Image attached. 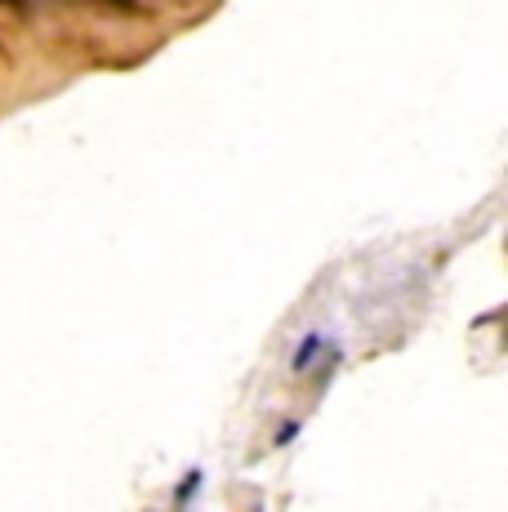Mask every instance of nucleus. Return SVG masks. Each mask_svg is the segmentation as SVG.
Instances as JSON below:
<instances>
[{
    "label": "nucleus",
    "mask_w": 508,
    "mask_h": 512,
    "mask_svg": "<svg viewBox=\"0 0 508 512\" xmlns=\"http://www.w3.org/2000/svg\"><path fill=\"white\" fill-rule=\"evenodd\" d=\"M317 348H321V339H317V334H308V339H304V348L295 352V370H308V361L317 357Z\"/></svg>",
    "instance_id": "obj_1"
},
{
    "label": "nucleus",
    "mask_w": 508,
    "mask_h": 512,
    "mask_svg": "<svg viewBox=\"0 0 508 512\" xmlns=\"http://www.w3.org/2000/svg\"><path fill=\"white\" fill-rule=\"evenodd\" d=\"M192 495H197V472H188V481H183V486L174 490V504H188Z\"/></svg>",
    "instance_id": "obj_2"
},
{
    "label": "nucleus",
    "mask_w": 508,
    "mask_h": 512,
    "mask_svg": "<svg viewBox=\"0 0 508 512\" xmlns=\"http://www.w3.org/2000/svg\"><path fill=\"white\" fill-rule=\"evenodd\" d=\"M295 432H299V423H286V428H281V432H277V441H281V446H286V441H290V437H295Z\"/></svg>",
    "instance_id": "obj_3"
}]
</instances>
